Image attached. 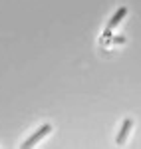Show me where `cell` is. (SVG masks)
Masks as SVG:
<instances>
[{"instance_id":"cell-2","label":"cell","mask_w":141,"mask_h":149,"mask_svg":"<svg viewBox=\"0 0 141 149\" xmlns=\"http://www.w3.org/2000/svg\"><path fill=\"white\" fill-rule=\"evenodd\" d=\"M125 16H127V8H125V6L117 8V12H115V14L111 16V20L107 22V26H106V34H103V36H106V38H109V36H111V30H113V28H115V26H117V24L121 22Z\"/></svg>"},{"instance_id":"cell-3","label":"cell","mask_w":141,"mask_h":149,"mask_svg":"<svg viewBox=\"0 0 141 149\" xmlns=\"http://www.w3.org/2000/svg\"><path fill=\"white\" fill-rule=\"evenodd\" d=\"M131 127H133V121H131L129 117L123 121V125H121V131L117 133V137H115V141H117V145H121V143H125V139H127V135H129Z\"/></svg>"},{"instance_id":"cell-1","label":"cell","mask_w":141,"mask_h":149,"mask_svg":"<svg viewBox=\"0 0 141 149\" xmlns=\"http://www.w3.org/2000/svg\"><path fill=\"white\" fill-rule=\"evenodd\" d=\"M50 131H52V125H50V123H44V125L40 127V129H38L36 133H32L30 137H28L26 141H24V145H22V147H24V149H30V147H34L36 143H38V141H42V139L46 137V135L50 133Z\"/></svg>"},{"instance_id":"cell-4","label":"cell","mask_w":141,"mask_h":149,"mask_svg":"<svg viewBox=\"0 0 141 149\" xmlns=\"http://www.w3.org/2000/svg\"><path fill=\"white\" fill-rule=\"evenodd\" d=\"M113 42H115V44H123V42H125V38H113Z\"/></svg>"}]
</instances>
